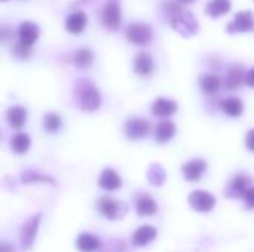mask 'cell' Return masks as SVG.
Wrapping results in <instances>:
<instances>
[{
    "label": "cell",
    "mask_w": 254,
    "mask_h": 252,
    "mask_svg": "<svg viewBox=\"0 0 254 252\" xmlns=\"http://www.w3.org/2000/svg\"><path fill=\"white\" fill-rule=\"evenodd\" d=\"M177 132V128L174 125V122L171 120H164L161 122L156 128H155V140L159 144H164L167 141H170Z\"/></svg>",
    "instance_id": "obj_22"
},
{
    "label": "cell",
    "mask_w": 254,
    "mask_h": 252,
    "mask_svg": "<svg viewBox=\"0 0 254 252\" xmlns=\"http://www.w3.org/2000/svg\"><path fill=\"white\" fill-rule=\"evenodd\" d=\"M98 186L106 192H113L122 187V178L110 168H106L98 178Z\"/></svg>",
    "instance_id": "obj_16"
},
{
    "label": "cell",
    "mask_w": 254,
    "mask_h": 252,
    "mask_svg": "<svg viewBox=\"0 0 254 252\" xmlns=\"http://www.w3.org/2000/svg\"><path fill=\"white\" fill-rule=\"evenodd\" d=\"M0 252H13V247L9 242L3 241L1 245H0Z\"/></svg>",
    "instance_id": "obj_35"
},
{
    "label": "cell",
    "mask_w": 254,
    "mask_h": 252,
    "mask_svg": "<svg viewBox=\"0 0 254 252\" xmlns=\"http://www.w3.org/2000/svg\"><path fill=\"white\" fill-rule=\"evenodd\" d=\"M164 10L167 12L170 18L171 27L183 37H192L198 33L199 25L192 12L185 9L182 4L177 1H165L164 3Z\"/></svg>",
    "instance_id": "obj_1"
},
{
    "label": "cell",
    "mask_w": 254,
    "mask_h": 252,
    "mask_svg": "<svg viewBox=\"0 0 254 252\" xmlns=\"http://www.w3.org/2000/svg\"><path fill=\"white\" fill-rule=\"evenodd\" d=\"M252 187H253L252 178L244 174H240L231 180V183L228 184V187L225 190V196L229 199H244V196L247 195V192Z\"/></svg>",
    "instance_id": "obj_7"
},
{
    "label": "cell",
    "mask_w": 254,
    "mask_h": 252,
    "mask_svg": "<svg viewBox=\"0 0 254 252\" xmlns=\"http://www.w3.org/2000/svg\"><path fill=\"white\" fill-rule=\"evenodd\" d=\"M244 203L247 209H254V186L247 192V195L244 196Z\"/></svg>",
    "instance_id": "obj_32"
},
{
    "label": "cell",
    "mask_w": 254,
    "mask_h": 252,
    "mask_svg": "<svg viewBox=\"0 0 254 252\" xmlns=\"http://www.w3.org/2000/svg\"><path fill=\"white\" fill-rule=\"evenodd\" d=\"M220 108L225 114H228L231 117H240L244 111V102L241 98L229 97V98H223L220 101Z\"/></svg>",
    "instance_id": "obj_21"
},
{
    "label": "cell",
    "mask_w": 254,
    "mask_h": 252,
    "mask_svg": "<svg viewBox=\"0 0 254 252\" xmlns=\"http://www.w3.org/2000/svg\"><path fill=\"white\" fill-rule=\"evenodd\" d=\"M189 205L198 212H210L216 206V198L205 190H195L188 198Z\"/></svg>",
    "instance_id": "obj_8"
},
{
    "label": "cell",
    "mask_w": 254,
    "mask_h": 252,
    "mask_svg": "<svg viewBox=\"0 0 254 252\" xmlns=\"http://www.w3.org/2000/svg\"><path fill=\"white\" fill-rule=\"evenodd\" d=\"M76 248L80 252H94L100 248V239L91 233H82L76 239Z\"/></svg>",
    "instance_id": "obj_23"
},
{
    "label": "cell",
    "mask_w": 254,
    "mask_h": 252,
    "mask_svg": "<svg viewBox=\"0 0 254 252\" xmlns=\"http://www.w3.org/2000/svg\"><path fill=\"white\" fill-rule=\"evenodd\" d=\"M231 10V0H210L207 4V13L213 18H219Z\"/></svg>",
    "instance_id": "obj_27"
},
{
    "label": "cell",
    "mask_w": 254,
    "mask_h": 252,
    "mask_svg": "<svg viewBox=\"0 0 254 252\" xmlns=\"http://www.w3.org/2000/svg\"><path fill=\"white\" fill-rule=\"evenodd\" d=\"M149 131L150 123L143 117H132L125 123V135L129 140H141L149 134Z\"/></svg>",
    "instance_id": "obj_10"
},
{
    "label": "cell",
    "mask_w": 254,
    "mask_h": 252,
    "mask_svg": "<svg viewBox=\"0 0 254 252\" xmlns=\"http://www.w3.org/2000/svg\"><path fill=\"white\" fill-rule=\"evenodd\" d=\"M92 61H94V55L88 48L76 49L71 55V62L77 68H88V67H91Z\"/></svg>",
    "instance_id": "obj_25"
},
{
    "label": "cell",
    "mask_w": 254,
    "mask_h": 252,
    "mask_svg": "<svg viewBox=\"0 0 254 252\" xmlns=\"http://www.w3.org/2000/svg\"><path fill=\"white\" fill-rule=\"evenodd\" d=\"M246 147L247 150L253 151L254 153V129H250L247 132V137H246Z\"/></svg>",
    "instance_id": "obj_33"
},
{
    "label": "cell",
    "mask_w": 254,
    "mask_h": 252,
    "mask_svg": "<svg viewBox=\"0 0 254 252\" xmlns=\"http://www.w3.org/2000/svg\"><path fill=\"white\" fill-rule=\"evenodd\" d=\"M61 125H63L61 117L57 113H46L43 116V128H45L46 132L55 134L61 128Z\"/></svg>",
    "instance_id": "obj_29"
},
{
    "label": "cell",
    "mask_w": 254,
    "mask_h": 252,
    "mask_svg": "<svg viewBox=\"0 0 254 252\" xmlns=\"http://www.w3.org/2000/svg\"><path fill=\"white\" fill-rule=\"evenodd\" d=\"M101 24L109 31H116L122 22V12L119 0H106L101 13H100Z\"/></svg>",
    "instance_id": "obj_3"
},
{
    "label": "cell",
    "mask_w": 254,
    "mask_h": 252,
    "mask_svg": "<svg viewBox=\"0 0 254 252\" xmlns=\"http://www.w3.org/2000/svg\"><path fill=\"white\" fill-rule=\"evenodd\" d=\"M158 230L153 226H141L132 235V244L135 247H146L153 239H156Z\"/></svg>",
    "instance_id": "obj_20"
},
{
    "label": "cell",
    "mask_w": 254,
    "mask_h": 252,
    "mask_svg": "<svg viewBox=\"0 0 254 252\" xmlns=\"http://www.w3.org/2000/svg\"><path fill=\"white\" fill-rule=\"evenodd\" d=\"M246 83H247L250 88H254V68H252L250 71H247V76H246Z\"/></svg>",
    "instance_id": "obj_34"
},
{
    "label": "cell",
    "mask_w": 254,
    "mask_h": 252,
    "mask_svg": "<svg viewBox=\"0 0 254 252\" xmlns=\"http://www.w3.org/2000/svg\"><path fill=\"white\" fill-rule=\"evenodd\" d=\"M6 120L7 125L13 129H19L24 126L27 120V108L22 105H13L6 111Z\"/></svg>",
    "instance_id": "obj_19"
},
{
    "label": "cell",
    "mask_w": 254,
    "mask_h": 252,
    "mask_svg": "<svg viewBox=\"0 0 254 252\" xmlns=\"http://www.w3.org/2000/svg\"><path fill=\"white\" fill-rule=\"evenodd\" d=\"M30 144H31L30 137L27 134H22V132H19V134H16V135H13L10 138V149L16 154L27 153L28 149H30Z\"/></svg>",
    "instance_id": "obj_26"
},
{
    "label": "cell",
    "mask_w": 254,
    "mask_h": 252,
    "mask_svg": "<svg viewBox=\"0 0 254 252\" xmlns=\"http://www.w3.org/2000/svg\"><path fill=\"white\" fill-rule=\"evenodd\" d=\"M153 68H155L153 58H152V55H150L149 52L141 50V52H138V53L135 55V58H134V71H135L138 76L146 77V76L152 74Z\"/></svg>",
    "instance_id": "obj_13"
},
{
    "label": "cell",
    "mask_w": 254,
    "mask_h": 252,
    "mask_svg": "<svg viewBox=\"0 0 254 252\" xmlns=\"http://www.w3.org/2000/svg\"><path fill=\"white\" fill-rule=\"evenodd\" d=\"M254 28V13L252 10H243L238 12L234 19L228 24L226 31L229 34L235 33H249Z\"/></svg>",
    "instance_id": "obj_9"
},
{
    "label": "cell",
    "mask_w": 254,
    "mask_h": 252,
    "mask_svg": "<svg viewBox=\"0 0 254 252\" xmlns=\"http://www.w3.org/2000/svg\"><path fill=\"white\" fill-rule=\"evenodd\" d=\"M97 208H98L100 214L109 220H118V218L124 217V214L127 212V206L122 202H118L107 196H103L98 199Z\"/></svg>",
    "instance_id": "obj_6"
},
{
    "label": "cell",
    "mask_w": 254,
    "mask_h": 252,
    "mask_svg": "<svg viewBox=\"0 0 254 252\" xmlns=\"http://www.w3.org/2000/svg\"><path fill=\"white\" fill-rule=\"evenodd\" d=\"M220 86H222V82H220L219 76H216V74H202V76H199V88H201V91L204 94L214 95V94H217Z\"/></svg>",
    "instance_id": "obj_24"
},
{
    "label": "cell",
    "mask_w": 254,
    "mask_h": 252,
    "mask_svg": "<svg viewBox=\"0 0 254 252\" xmlns=\"http://www.w3.org/2000/svg\"><path fill=\"white\" fill-rule=\"evenodd\" d=\"M207 169V163L202 159H192L183 165V175L188 181H199Z\"/></svg>",
    "instance_id": "obj_12"
},
{
    "label": "cell",
    "mask_w": 254,
    "mask_h": 252,
    "mask_svg": "<svg viewBox=\"0 0 254 252\" xmlns=\"http://www.w3.org/2000/svg\"><path fill=\"white\" fill-rule=\"evenodd\" d=\"M180 3H192V1H195V0H179Z\"/></svg>",
    "instance_id": "obj_36"
},
{
    "label": "cell",
    "mask_w": 254,
    "mask_h": 252,
    "mask_svg": "<svg viewBox=\"0 0 254 252\" xmlns=\"http://www.w3.org/2000/svg\"><path fill=\"white\" fill-rule=\"evenodd\" d=\"M167 178L165 169L161 163H152L147 169V180L152 186H162Z\"/></svg>",
    "instance_id": "obj_28"
},
{
    "label": "cell",
    "mask_w": 254,
    "mask_h": 252,
    "mask_svg": "<svg viewBox=\"0 0 254 252\" xmlns=\"http://www.w3.org/2000/svg\"><path fill=\"white\" fill-rule=\"evenodd\" d=\"M246 76H247V73L244 71V68L241 65H235L226 73L223 86L229 91H235V89L241 88V85L246 82Z\"/></svg>",
    "instance_id": "obj_15"
},
{
    "label": "cell",
    "mask_w": 254,
    "mask_h": 252,
    "mask_svg": "<svg viewBox=\"0 0 254 252\" xmlns=\"http://www.w3.org/2000/svg\"><path fill=\"white\" fill-rule=\"evenodd\" d=\"M13 53H15V56H18L21 59H27L30 56V53H31V48L21 43V42H16L13 45Z\"/></svg>",
    "instance_id": "obj_31"
},
{
    "label": "cell",
    "mask_w": 254,
    "mask_h": 252,
    "mask_svg": "<svg viewBox=\"0 0 254 252\" xmlns=\"http://www.w3.org/2000/svg\"><path fill=\"white\" fill-rule=\"evenodd\" d=\"M1 1H6V0H1Z\"/></svg>",
    "instance_id": "obj_37"
},
{
    "label": "cell",
    "mask_w": 254,
    "mask_h": 252,
    "mask_svg": "<svg viewBox=\"0 0 254 252\" xmlns=\"http://www.w3.org/2000/svg\"><path fill=\"white\" fill-rule=\"evenodd\" d=\"M125 34H127L128 42H131L132 45H137V46L149 45L153 37V31H152L150 25H147L144 22H134V24L128 25Z\"/></svg>",
    "instance_id": "obj_4"
},
{
    "label": "cell",
    "mask_w": 254,
    "mask_h": 252,
    "mask_svg": "<svg viewBox=\"0 0 254 252\" xmlns=\"http://www.w3.org/2000/svg\"><path fill=\"white\" fill-rule=\"evenodd\" d=\"M39 34H40L39 27L30 21H24L18 27V39H19L18 42H21L30 48L39 40Z\"/></svg>",
    "instance_id": "obj_11"
},
{
    "label": "cell",
    "mask_w": 254,
    "mask_h": 252,
    "mask_svg": "<svg viewBox=\"0 0 254 252\" xmlns=\"http://www.w3.org/2000/svg\"><path fill=\"white\" fill-rule=\"evenodd\" d=\"M74 101L82 111H95L101 105V94L89 79L74 82Z\"/></svg>",
    "instance_id": "obj_2"
},
{
    "label": "cell",
    "mask_w": 254,
    "mask_h": 252,
    "mask_svg": "<svg viewBox=\"0 0 254 252\" xmlns=\"http://www.w3.org/2000/svg\"><path fill=\"white\" fill-rule=\"evenodd\" d=\"M179 105L176 101L168 98H158L152 104V114L158 117H168L177 111Z\"/></svg>",
    "instance_id": "obj_17"
},
{
    "label": "cell",
    "mask_w": 254,
    "mask_h": 252,
    "mask_svg": "<svg viewBox=\"0 0 254 252\" xmlns=\"http://www.w3.org/2000/svg\"><path fill=\"white\" fill-rule=\"evenodd\" d=\"M40 221H42V214H36L33 217H30L21 227V232H19V242H21V248L24 251L30 250L34 244V239L37 236V232H39V226H40Z\"/></svg>",
    "instance_id": "obj_5"
},
{
    "label": "cell",
    "mask_w": 254,
    "mask_h": 252,
    "mask_svg": "<svg viewBox=\"0 0 254 252\" xmlns=\"http://www.w3.org/2000/svg\"><path fill=\"white\" fill-rule=\"evenodd\" d=\"M88 24V16L82 10H76L65 18V28L70 34H80Z\"/></svg>",
    "instance_id": "obj_14"
},
{
    "label": "cell",
    "mask_w": 254,
    "mask_h": 252,
    "mask_svg": "<svg viewBox=\"0 0 254 252\" xmlns=\"http://www.w3.org/2000/svg\"><path fill=\"white\" fill-rule=\"evenodd\" d=\"M21 180H22V183H51V184H55L54 178L46 177V175H42V174L34 172L31 169L22 172L21 174Z\"/></svg>",
    "instance_id": "obj_30"
},
{
    "label": "cell",
    "mask_w": 254,
    "mask_h": 252,
    "mask_svg": "<svg viewBox=\"0 0 254 252\" xmlns=\"http://www.w3.org/2000/svg\"><path fill=\"white\" fill-rule=\"evenodd\" d=\"M135 209H137V214L140 217H150L153 214H156L158 211V205H156V201L147 195V193H143L137 198V202H135Z\"/></svg>",
    "instance_id": "obj_18"
}]
</instances>
